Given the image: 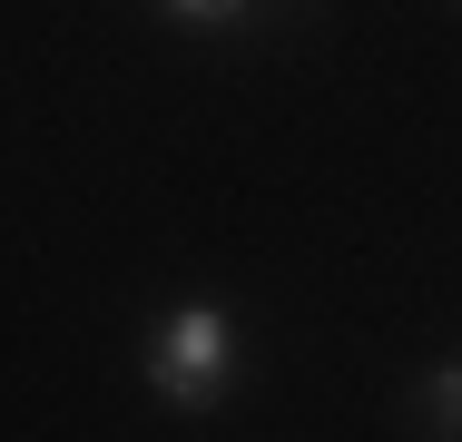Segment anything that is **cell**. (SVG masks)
Segmentation results:
<instances>
[{"label":"cell","instance_id":"cell-1","mask_svg":"<svg viewBox=\"0 0 462 442\" xmlns=\"http://www.w3.org/2000/svg\"><path fill=\"white\" fill-rule=\"evenodd\" d=\"M138 373L168 413H217L236 383H246V325L226 305H168L138 345Z\"/></svg>","mask_w":462,"mask_h":442},{"label":"cell","instance_id":"cell-2","mask_svg":"<svg viewBox=\"0 0 462 442\" xmlns=\"http://www.w3.org/2000/svg\"><path fill=\"white\" fill-rule=\"evenodd\" d=\"M413 433H423V442H462V354L413 383Z\"/></svg>","mask_w":462,"mask_h":442},{"label":"cell","instance_id":"cell-3","mask_svg":"<svg viewBox=\"0 0 462 442\" xmlns=\"http://www.w3.org/2000/svg\"><path fill=\"white\" fill-rule=\"evenodd\" d=\"M168 20H187V30H246L256 20V0H158Z\"/></svg>","mask_w":462,"mask_h":442}]
</instances>
